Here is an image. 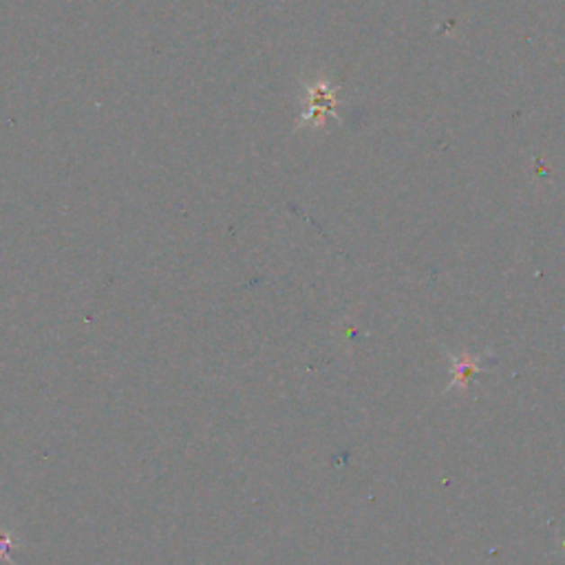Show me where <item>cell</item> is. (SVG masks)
Listing matches in <instances>:
<instances>
[{
    "label": "cell",
    "instance_id": "1",
    "mask_svg": "<svg viewBox=\"0 0 565 565\" xmlns=\"http://www.w3.org/2000/svg\"><path fill=\"white\" fill-rule=\"evenodd\" d=\"M18 542L13 539V534L9 530L0 528V563L9 561L12 563V550L16 548Z\"/></svg>",
    "mask_w": 565,
    "mask_h": 565
}]
</instances>
